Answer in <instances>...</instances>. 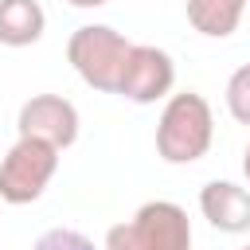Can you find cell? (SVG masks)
Listing matches in <instances>:
<instances>
[{
    "mask_svg": "<svg viewBox=\"0 0 250 250\" xmlns=\"http://www.w3.org/2000/svg\"><path fill=\"white\" fill-rule=\"evenodd\" d=\"M55 168H59V148H51L43 141L20 137L8 148V156L0 160V199L12 203V207L35 203L47 191Z\"/></svg>",
    "mask_w": 250,
    "mask_h": 250,
    "instance_id": "obj_3",
    "label": "cell"
},
{
    "mask_svg": "<svg viewBox=\"0 0 250 250\" xmlns=\"http://www.w3.org/2000/svg\"><path fill=\"white\" fill-rule=\"evenodd\" d=\"M199 211L203 219L223 230V234H242L250 230V191L230 184V180H211L199 191Z\"/></svg>",
    "mask_w": 250,
    "mask_h": 250,
    "instance_id": "obj_7",
    "label": "cell"
},
{
    "mask_svg": "<svg viewBox=\"0 0 250 250\" xmlns=\"http://www.w3.org/2000/svg\"><path fill=\"white\" fill-rule=\"evenodd\" d=\"M47 16L39 0H0V43L4 47H31L43 39Z\"/></svg>",
    "mask_w": 250,
    "mask_h": 250,
    "instance_id": "obj_8",
    "label": "cell"
},
{
    "mask_svg": "<svg viewBox=\"0 0 250 250\" xmlns=\"http://www.w3.org/2000/svg\"><path fill=\"white\" fill-rule=\"evenodd\" d=\"M31 250H94V242H90L82 230H70V227H55V230L39 234Z\"/></svg>",
    "mask_w": 250,
    "mask_h": 250,
    "instance_id": "obj_11",
    "label": "cell"
},
{
    "mask_svg": "<svg viewBox=\"0 0 250 250\" xmlns=\"http://www.w3.org/2000/svg\"><path fill=\"white\" fill-rule=\"evenodd\" d=\"M105 250H141V242H137L129 223H117V227L105 230Z\"/></svg>",
    "mask_w": 250,
    "mask_h": 250,
    "instance_id": "obj_12",
    "label": "cell"
},
{
    "mask_svg": "<svg viewBox=\"0 0 250 250\" xmlns=\"http://www.w3.org/2000/svg\"><path fill=\"white\" fill-rule=\"evenodd\" d=\"M246 0H188V23L207 39H227L242 23Z\"/></svg>",
    "mask_w": 250,
    "mask_h": 250,
    "instance_id": "obj_9",
    "label": "cell"
},
{
    "mask_svg": "<svg viewBox=\"0 0 250 250\" xmlns=\"http://www.w3.org/2000/svg\"><path fill=\"white\" fill-rule=\"evenodd\" d=\"M172 86H176L172 55L152 47V43H133L129 59H125V70H121V82H117V94L137 102V105H152V102L168 98Z\"/></svg>",
    "mask_w": 250,
    "mask_h": 250,
    "instance_id": "obj_4",
    "label": "cell"
},
{
    "mask_svg": "<svg viewBox=\"0 0 250 250\" xmlns=\"http://www.w3.org/2000/svg\"><path fill=\"white\" fill-rule=\"evenodd\" d=\"M16 129H20V137L43 141V145L62 152V148H70L78 141V109L62 94H35V98H27L20 105Z\"/></svg>",
    "mask_w": 250,
    "mask_h": 250,
    "instance_id": "obj_5",
    "label": "cell"
},
{
    "mask_svg": "<svg viewBox=\"0 0 250 250\" xmlns=\"http://www.w3.org/2000/svg\"><path fill=\"white\" fill-rule=\"evenodd\" d=\"M66 4H74V8H102V4H109V0H66Z\"/></svg>",
    "mask_w": 250,
    "mask_h": 250,
    "instance_id": "obj_13",
    "label": "cell"
},
{
    "mask_svg": "<svg viewBox=\"0 0 250 250\" xmlns=\"http://www.w3.org/2000/svg\"><path fill=\"white\" fill-rule=\"evenodd\" d=\"M129 39L121 31H113L109 23H82L70 39H66V59L78 70V78L102 94H117L125 59H129Z\"/></svg>",
    "mask_w": 250,
    "mask_h": 250,
    "instance_id": "obj_2",
    "label": "cell"
},
{
    "mask_svg": "<svg viewBox=\"0 0 250 250\" xmlns=\"http://www.w3.org/2000/svg\"><path fill=\"white\" fill-rule=\"evenodd\" d=\"M227 109L238 125H250V62H242L227 78Z\"/></svg>",
    "mask_w": 250,
    "mask_h": 250,
    "instance_id": "obj_10",
    "label": "cell"
},
{
    "mask_svg": "<svg viewBox=\"0 0 250 250\" xmlns=\"http://www.w3.org/2000/svg\"><path fill=\"white\" fill-rule=\"evenodd\" d=\"M242 250H250V246H242Z\"/></svg>",
    "mask_w": 250,
    "mask_h": 250,
    "instance_id": "obj_15",
    "label": "cell"
},
{
    "mask_svg": "<svg viewBox=\"0 0 250 250\" xmlns=\"http://www.w3.org/2000/svg\"><path fill=\"white\" fill-rule=\"evenodd\" d=\"M215 141V117L203 94L184 90V94H168L164 113L156 121V152L168 164H195L199 156H207Z\"/></svg>",
    "mask_w": 250,
    "mask_h": 250,
    "instance_id": "obj_1",
    "label": "cell"
},
{
    "mask_svg": "<svg viewBox=\"0 0 250 250\" xmlns=\"http://www.w3.org/2000/svg\"><path fill=\"white\" fill-rule=\"evenodd\" d=\"M242 176L250 180V145H246V152H242Z\"/></svg>",
    "mask_w": 250,
    "mask_h": 250,
    "instance_id": "obj_14",
    "label": "cell"
},
{
    "mask_svg": "<svg viewBox=\"0 0 250 250\" xmlns=\"http://www.w3.org/2000/svg\"><path fill=\"white\" fill-rule=\"evenodd\" d=\"M133 234L141 250H191V223L188 211L172 199H152L141 203L133 215Z\"/></svg>",
    "mask_w": 250,
    "mask_h": 250,
    "instance_id": "obj_6",
    "label": "cell"
}]
</instances>
